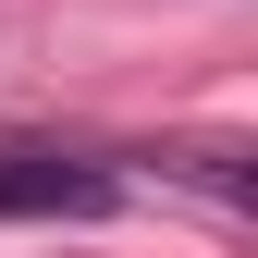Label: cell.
I'll use <instances>...</instances> for the list:
<instances>
[{
	"instance_id": "1",
	"label": "cell",
	"mask_w": 258,
	"mask_h": 258,
	"mask_svg": "<svg viewBox=\"0 0 258 258\" xmlns=\"http://www.w3.org/2000/svg\"><path fill=\"white\" fill-rule=\"evenodd\" d=\"M111 197L123 172L86 148H0V221H99Z\"/></svg>"
}]
</instances>
